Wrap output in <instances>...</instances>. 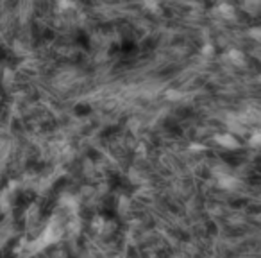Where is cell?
<instances>
[{"label":"cell","mask_w":261,"mask_h":258,"mask_svg":"<svg viewBox=\"0 0 261 258\" xmlns=\"http://www.w3.org/2000/svg\"><path fill=\"white\" fill-rule=\"evenodd\" d=\"M213 140L216 142V145L222 149H226V151H238V149H242V144H240V140L235 137V135L231 133H216L215 137H213Z\"/></svg>","instance_id":"cell-1"},{"label":"cell","mask_w":261,"mask_h":258,"mask_svg":"<svg viewBox=\"0 0 261 258\" xmlns=\"http://www.w3.org/2000/svg\"><path fill=\"white\" fill-rule=\"evenodd\" d=\"M242 8H243V11H245L247 15H250V16H257V13L261 11L259 2H247V4H243Z\"/></svg>","instance_id":"cell-2"},{"label":"cell","mask_w":261,"mask_h":258,"mask_svg":"<svg viewBox=\"0 0 261 258\" xmlns=\"http://www.w3.org/2000/svg\"><path fill=\"white\" fill-rule=\"evenodd\" d=\"M201 54L206 57V59H213L216 56V49L213 43H204V47L201 49Z\"/></svg>","instance_id":"cell-3"}]
</instances>
